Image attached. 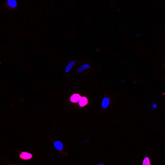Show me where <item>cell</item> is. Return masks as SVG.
Segmentation results:
<instances>
[{
	"label": "cell",
	"instance_id": "cell-10",
	"mask_svg": "<svg viewBox=\"0 0 165 165\" xmlns=\"http://www.w3.org/2000/svg\"><path fill=\"white\" fill-rule=\"evenodd\" d=\"M157 107V105L156 104H153V108H155Z\"/></svg>",
	"mask_w": 165,
	"mask_h": 165
},
{
	"label": "cell",
	"instance_id": "cell-8",
	"mask_svg": "<svg viewBox=\"0 0 165 165\" xmlns=\"http://www.w3.org/2000/svg\"><path fill=\"white\" fill-rule=\"evenodd\" d=\"M75 63V61L71 62L66 67V68L65 69V72H68L71 69H72V68L73 67V65Z\"/></svg>",
	"mask_w": 165,
	"mask_h": 165
},
{
	"label": "cell",
	"instance_id": "cell-9",
	"mask_svg": "<svg viewBox=\"0 0 165 165\" xmlns=\"http://www.w3.org/2000/svg\"><path fill=\"white\" fill-rule=\"evenodd\" d=\"M89 67V65H87V64H86V65H82L80 68H79V69L78 70L77 72H78V73H81V72L82 71H83L84 69L88 68Z\"/></svg>",
	"mask_w": 165,
	"mask_h": 165
},
{
	"label": "cell",
	"instance_id": "cell-6",
	"mask_svg": "<svg viewBox=\"0 0 165 165\" xmlns=\"http://www.w3.org/2000/svg\"><path fill=\"white\" fill-rule=\"evenodd\" d=\"M110 105V99L108 97L105 96L103 98L101 102V107L104 109H106Z\"/></svg>",
	"mask_w": 165,
	"mask_h": 165
},
{
	"label": "cell",
	"instance_id": "cell-1",
	"mask_svg": "<svg viewBox=\"0 0 165 165\" xmlns=\"http://www.w3.org/2000/svg\"><path fill=\"white\" fill-rule=\"evenodd\" d=\"M51 145L53 150L57 154L62 155H65L66 154L67 155L65 146L61 141L57 139H54L52 142Z\"/></svg>",
	"mask_w": 165,
	"mask_h": 165
},
{
	"label": "cell",
	"instance_id": "cell-11",
	"mask_svg": "<svg viewBox=\"0 0 165 165\" xmlns=\"http://www.w3.org/2000/svg\"><path fill=\"white\" fill-rule=\"evenodd\" d=\"M97 165H104V164H98Z\"/></svg>",
	"mask_w": 165,
	"mask_h": 165
},
{
	"label": "cell",
	"instance_id": "cell-3",
	"mask_svg": "<svg viewBox=\"0 0 165 165\" xmlns=\"http://www.w3.org/2000/svg\"><path fill=\"white\" fill-rule=\"evenodd\" d=\"M81 95L79 92H74L71 96H69L68 103L71 106H73L76 105H77L79 99L81 98Z\"/></svg>",
	"mask_w": 165,
	"mask_h": 165
},
{
	"label": "cell",
	"instance_id": "cell-4",
	"mask_svg": "<svg viewBox=\"0 0 165 165\" xmlns=\"http://www.w3.org/2000/svg\"><path fill=\"white\" fill-rule=\"evenodd\" d=\"M89 103V99L88 96L84 95L81 96L79 101L78 103V107L81 110H84L88 108Z\"/></svg>",
	"mask_w": 165,
	"mask_h": 165
},
{
	"label": "cell",
	"instance_id": "cell-12",
	"mask_svg": "<svg viewBox=\"0 0 165 165\" xmlns=\"http://www.w3.org/2000/svg\"></svg>",
	"mask_w": 165,
	"mask_h": 165
},
{
	"label": "cell",
	"instance_id": "cell-5",
	"mask_svg": "<svg viewBox=\"0 0 165 165\" xmlns=\"http://www.w3.org/2000/svg\"><path fill=\"white\" fill-rule=\"evenodd\" d=\"M33 154L27 151H21L19 154V158L24 160H29L33 158Z\"/></svg>",
	"mask_w": 165,
	"mask_h": 165
},
{
	"label": "cell",
	"instance_id": "cell-2",
	"mask_svg": "<svg viewBox=\"0 0 165 165\" xmlns=\"http://www.w3.org/2000/svg\"><path fill=\"white\" fill-rule=\"evenodd\" d=\"M6 7L12 12H15L18 10V4L17 0H6L4 1Z\"/></svg>",
	"mask_w": 165,
	"mask_h": 165
},
{
	"label": "cell",
	"instance_id": "cell-7",
	"mask_svg": "<svg viewBox=\"0 0 165 165\" xmlns=\"http://www.w3.org/2000/svg\"><path fill=\"white\" fill-rule=\"evenodd\" d=\"M142 165H151L150 158L148 156L144 158V159L142 160Z\"/></svg>",
	"mask_w": 165,
	"mask_h": 165
}]
</instances>
